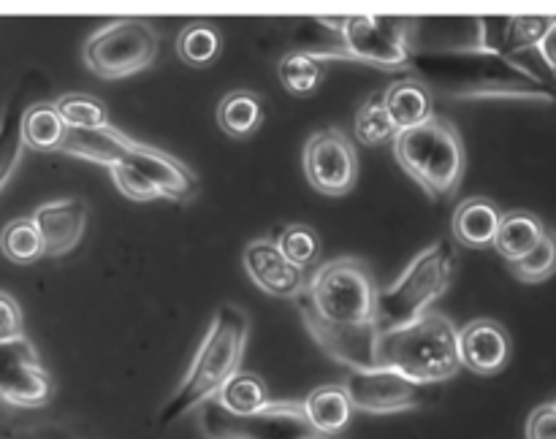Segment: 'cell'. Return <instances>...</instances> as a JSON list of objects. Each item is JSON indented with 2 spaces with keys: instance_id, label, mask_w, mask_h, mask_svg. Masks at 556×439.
Here are the masks:
<instances>
[{
  "instance_id": "1",
  "label": "cell",
  "mask_w": 556,
  "mask_h": 439,
  "mask_svg": "<svg viewBox=\"0 0 556 439\" xmlns=\"http://www.w3.org/2000/svg\"><path fill=\"white\" fill-rule=\"evenodd\" d=\"M378 282L362 258L318 266L299 293V314L326 356L348 366L378 369Z\"/></svg>"
},
{
  "instance_id": "2",
  "label": "cell",
  "mask_w": 556,
  "mask_h": 439,
  "mask_svg": "<svg viewBox=\"0 0 556 439\" xmlns=\"http://www.w3.org/2000/svg\"><path fill=\"white\" fill-rule=\"evenodd\" d=\"M248 339L250 318L244 314V309L237 307V304H220V309L212 318L210 331H206L193 361H190V369L185 372L182 383L163 404L161 415H157V426H172L179 417L215 399L223 385L242 366Z\"/></svg>"
},
{
  "instance_id": "3",
  "label": "cell",
  "mask_w": 556,
  "mask_h": 439,
  "mask_svg": "<svg viewBox=\"0 0 556 439\" xmlns=\"http://www.w3.org/2000/svg\"><path fill=\"white\" fill-rule=\"evenodd\" d=\"M456 328L440 312L421 314L402 328L378 336V366L400 372L416 385H438L462 369L456 352Z\"/></svg>"
},
{
  "instance_id": "4",
  "label": "cell",
  "mask_w": 556,
  "mask_h": 439,
  "mask_svg": "<svg viewBox=\"0 0 556 439\" xmlns=\"http://www.w3.org/2000/svg\"><path fill=\"white\" fill-rule=\"evenodd\" d=\"M318 25L337 38L334 47L313 54L320 63L324 60H351V63L375 65L383 70H413L416 20L380 14L320 16Z\"/></svg>"
},
{
  "instance_id": "5",
  "label": "cell",
  "mask_w": 556,
  "mask_h": 439,
  "mask_svg": "<svg viewBox=\"0 0 556 439\" xmlns=\"http://www.w3.org/2000/svg\"><path fill=\"white\" fill-rule=\"evenodd\" d=\"M391 141L402 171L416 179L429 198H454L467 168L465 141L454 122L432 117L418 128L402 130Z\"/></svg>"
},
{
  "instance_id": "6",
  "label": "cell",
  "mask_w": 556,
  "mask_h": 439,
  "mask_svg": "<svg viewBox=\"0 0 556 439\" xmlns=\"http://www.w3.org/2000/svg\"><path fill=\"white\" fill-rule=\"evenodd\" d=\"M456 263L459 255L448 238L421 249L394 285L378 290V334L402 328L427 314L429 307L451 287Z\"/></svg>"
},
{
  "instance_id": "7",
  "label": "cell",
  "mask_w": 556,
  "mask_h": 439,
  "mask_svg": "<svg viewBox=\"0 0 556 439\" xmlns=\"http://www.w3.org/2000/svg\"><path fill=\"white\" fill-rule=\"evenodd\" d=\"M497 49H462V52H416L413 70L421 74V85L432 90L448 92L451 98H492L519 95L516 81L500 74Z\"/></svg>"
},
{
  "instance_id": "8",
  "label": "cell",
  "mask_w": 556,
  "mask_h": 439,
  "mask_svg": "<svg viewBox=\"0 0 556 439\" xmlns=\"http://www.w3.org/2000/svg\"><path fill=\"white\" fill-rule=\"evenodd\" d=\"M109 171L119 193L139 204L155 198L188 204L199 193V177L182 160L157 146L139 144L136 139H130V144L109 166Z\"/></svg>"
},
{
  "instance_id": "9",
  "label": "cell",
  "mask_w": 556,
  "mask_h": 439,
  "mask_svg": "<svg viewBox=\"0 0 556 439\" xmlns=\"http://www.w3.org/2000/svg\"><path fill=\"white\" fill-rule=\"evenodd\" d=\"M161 49L155 27L139 16H117L98 27L81 49V63L101 79H125L150 68Z\"/></svg>"
},
{
  "instance_id": "10",
  "label": "cell",
  "mask_w": 556,
  "mask_h": 439,
  "mask_svg": "<svg viewBox=\"0 0 556 439\" xmlns=\"http://www.w3.org/2000/svg\"><path fill=\"white\" fill-rule=\"evenodd\" d=\"M206 439H324L304 417L302 401H275L255 415H231L215 399L199 406Z\"/></svg>"
},
{
  "instance_id": "11",
  "label": "cell",
  "mask_w": 556,
  "mask_h": 439,
  "mask_svg": "<svg viewBox=\"0 0 556 439\" xmlns=\"http://www.w3.org/2000/svg\"><path fill=\"white\" fill-rule=\"evenodd\" d=\"M351 406L367 415H396V412L418 410L432 399L427 385H416L391 369H358L342 379Z\"/></svg>"
},
{
  "instance_id": "12",
  "label": "cell",
  "mask_w": 556,
  "mask_h": 439,
  "mask_svg": "<svg viewBox=\"0 0 556 439\" xmlns=\"http://www.w3.org/2000/svg\"><path fill=\"white\" fill-rule=\"evenodd\" d=\"M304 173L313 190L340 198L358 179V155L340 128H320L304 144Z\"/></svg>"
},
{
  "instance_id": "13",
  "label": "cell",
  "mask_w": 556,
  "mask_h": 439,
  "mask_svg": "<svg viewBox=\"0 0 556 439\" xmlns=\"http://www.w3.org/2000/svg\"><path fill=\"white\" fill-rule=\"evenodd\" d=\"M54 393L52 374L38 358L27 336L11 345H0V399L22 410L47 406Z\"/></svg>"
},
{
  "instance_id": "14",
  "label": "cell",
  "mask_w": 556,
  "mask_h": 439,
  "mask_svg": "<svg viewBox=\"0 0 556 439\" xmlns=\"http://www.w3.org/2000/svg\"><path fill=\"white\" fill-rule=\"evenodd\" d=\"M456 352L459 363L478 377H492L503 372L510 358V336L497 320H472L456 334Z\"/></svg>"
},
{
  "instance_id": "15",
  "label": "cell",
  "mask_w": 556,
  "mask_h": 439,
  "mask_svg": "<svg viewBox=\"0 0 556 439\" xmlns=\"http://www.w3.org/2000/svg\"><path fill=\"white\" fill-rule=\"evenodd\" d=\"M244 269L248 276L266 293V296L277 298H299L304 287L302 269L291 263L286 255L280 253L275 238H253L244 247Z\"/></svg>"
},
{
  "instance_id": "16",
  "label": "cell",
  "mask_w": 556,
  "mask_h": 439,
  "mask_svg": "<svg viewBox=\"0 0 556 439\" xmlns=\"http://www.w3.org/2000/svg\"><path fill=\"white\" fill-rule=\"evenodd\" d=\"M87 217H90V209L81 198L49 201V204L38 206L30 220L41 233L43 255L47 258L68 255L85 238Z\"/></svg>"
},
{
  "instance_id": "17",
  "label": "cell",
  "mask_w": 556,
  "mask_h": 439,
  "mask_svg": "<svg viewBox=\"0 0 556 439\" xmlns=\"http://www.w3.org/2000/svg\"><path fill=\"white\" fill-rule=\"evenodd\" d=\"M383 106L396 133L432 119V92L418 79H396L386 87Z\"/></svg>"
},
{
  "instance_id": "18",
  "label": "cell",
  "mask_w": 556,
  "mask_h": 439,
  "mask_svg": "<svg viewBox=\"0 0 556 439\" xmlns=\"http://www.w3.org/2000/svg\"><path fill=\"white\" fill-rule=\"evenodd\" d=\"M500 209L489 198H467L454 211V238L462 247H492L500 228Z\"/></svg>"
},
{
  "instance_id": "19",
  "label": "cell",
  "mask_w": 556,
  "mask_h": 439,
  "mask_svg": "<svg viewBox=\"0 0 556 439\" xmlns=\"http://www.w3.org/2000/svg\"><path fill=\"white\" fill-rule=\"evenodd\" d=\"M304 417L320 437H334L351 423L353 406L342 385H320L302 401Z\"/></svg>"
},
{
  "instance_id": "20",
  "label": "cell",
  "mask_w": 556,
  "mask_h": 439,
  "mask_svg": "<svg viewBox=\"0 0 556 439\" xmlns=\"http://www.w3.org/2000/svg\"><path fill=\"white\" fill-rule=\"evenodd\" d=\"M543 233H546V225H543V220L538 215L525 209L508 211V215L500 217V228L492 247L508 263H516V260H521L527 253H532L541 244Z\"/></svg>"
},
{
  "instance_id": "21",
  "label": "cell",
  "mask_w": 556,
  "mask_h": 439,
  "mask_svg": "<svg viewBox=\"0 0 556 439\" xmlns=\"http://www.w3.org/2000/svg\"><path fill=\"white\" fill-rule=\"evenodd\" d=\"M130 144V135H125L123 130H117L114 125L98 130H71L68 139L63 144V155L81 157V160L101 163V166H112L119 155L125 152V146Z\"/></svg>"
},
{
  "instance_id": "22",
  "label": "cell",
  "mask_w": 556,
  "mask_h": 439,
  "mask_svg": "<svg viewBox=\"0 0 556 439\" xmlns=\"http://www.w3.org/2000/svg\"><path fill=\"white\" fill-rule=\"evenodd\" d=\"M68 139V125L54 103H33L22 114V141L36 152H60Z\"/></svg>"
},
{
  "instance_id": "23",
  "label": "cell",
  "mask_w": 556,
  "mask_h": 439,
  "mask_svg": "<svg viewBox=\"0 0 556 439\" xmlns=\"http://www.w3.org/2000/svg\"><path fill=\"white\" fill-rule=\"evenodd\" d=\"M264 122V101L250 90H233L223 95L217 106V125L231 139H248Z\"/></svg>"
},
{
  "instance_id": "24",
  "label": "cell",
  "mask_w": 556,
  "mask_h": 439,
  "mask_svg": "<svg viewBox=\"0 0 556 439\" xmlns=\"http://www.w3.org/2000/svg\"><path fill=\"white\" fill-rule=\"evenodd\" d=\"M217 404L223 406L231 415H255V412L264 410L271 401L269 385L264 383V377L255 372H242L239 369L231 379L220 388V393L215 396Z\"/></svg>"
},
{
  "instance_id": "25",
  "label": "cell",
  "mask_w": 556,
  "mask_h": 439,
  "mask_svg": "<svg viewBox=\"0 0 556 439\" xmlns=\"http://www.w3.org/2000/svg\"><path fill=\"white\" fill-rule=\"evenodd\" d=\"M25 108L22 92H14V98L5 103L3 114H0V190L11 182L22 160V152H25V141H22V114H25Z\"/></svg>"
},
{
  "instance_id": "26",
  "label": "cell",
  "mask_w": 556,
  "mask_h": 439,
  "mask_svg": "<svg viewBox=\"0 0 556 439\" xmlns=\"http://www.w3.org/2000/svg\"><path fill=\"white\" fill-rule=\"evenodd\" d=\"M223 52V36L212 22H190L179 30L177 36V54L185 65L193 68H204V65L215 63L217 54Z\"/></svg>"
},
{
  "instance_id": "27",
  "label": "cell",
  "mask_w": 556,
  "mask_h": 439,
  "mask_svg": "<svg viewBox=\"0 0 556 439\" xmlns=\"http://www.w3.org/2000/svg\"><path fill=\"white\" fill-rule=\"evenodd\" d=\"M0 249H3L5 258L11 263H36L38 258H43V242L41 233H38L36 222L30 217H20V220H11L9 225L0 233Z\"/></svg>"
},
{
  "instance_id": "28",
  "label": "cell",
  "mask_w": 556,
  "mask_h": 439,
  "mask_svg": "<svg viewBox=\"0 0 556 439\" xmlns=\"http://www.w3.org/2000/svg\"><path fill=\"white\" fill-rule=\"evenodd\" d=\"M324 79V65L304 49L286 52L280 60V81L291 95H309Z\"/></svg>"
},
{
  "instance_id": "29",
  "label": "cell",
  "mask_w": 556,
  "mask_h": 439,
  "mask_svg": "<svg viewBox=\"0 0 556 439\" xmlns=\"http://www.w3.org/2000/svg\"><path fill=\"white\" fill-rule=\"evenodd\" d=\"M353 133L364 146H378L383 141L394 139L396 130L391 125L389 114L383 106V92H372L367 101L358 106L356 119H353Z\"/></svg>"
},
{
  "instance_id": "30",
  "label": "cell",
  "mask_w": 556,
  "mask_h": 439,
  "mask_svg": "<svg viewBox=\"0 0 556 439\" xmlns=\"http://www.w3.org/2000/svg\"><path fill=\"white\" fill-rule=\"evenodd\" d=\"M54 108L63 117V122L71 130H98L106 128V106H103L98 98L85 95V92H68V95H60L54 101Z\"/></svg>"
},
{
  "instance_id": "31",
  "label": "cell",
  "mask_w": 556,
  "mask_h": 439,
  "mask_svg": "<svg viewBox=\"0 0 556 439\" xmlns=\"http://www.w3.org/2000/svg\"><path fill=\"white\" fill-rule=\"evenodd\" d=\"M280 253L291 260L296 269H307L318 260L320 255V236L313 225H304V222H291L280 231V236L275 238Z\"/></svg>"
},
{
  "instance_id": "32",
  "label": "cell",
  "mask_w": 556,
  "mask_h": 439,
  "mask_svg": "<svg viewBox=\"0 0 556 439\" xmlns=\"http://www.w3.org/2000/svg\"><path fill=\"white\" fill-rule=\"evenodd\" d=\"M516 280L521 282H543L556 271V233L548 231L543 233L541 244H538L532 253H527L525 258L510 263Z\"/></svg>"
},
{
  "instance_id": "33",
  "label": "cell",
  "mask_w": 556,
  "mask_h": 439,
  "mask_svg": "<svg viewBox=\"0 0 556 439\" xmlns=\"http://www.w3.org/2000/svg\"><path fill=\"white\" fill-rule=\"evenodd\" d=\"M25 336V323H22V309L14 296L0 290V345H11Z\"/></svg>"
},
{
  "instance_id": "34",
  "label": "cell",
  "mask_w": 556,
  "mask_h": 439,
  "mask_svg": "<svg viewBox=\"0 0 556 439\" xmlns=\"http://www.w3.org/2000/svg\"><path fill=\"white\" fill-rule=\"evenodd\" d=\"M527 439H556V406L541 404L527 421Z\"/></svg>"
},
{
  "instance_id": "35",
  "label": "cell",
  "mask_w": 556,
  "mask_h": 439,
  "mask_svg": "<svg viewBox=\"0 0 556 439\" xmlns=\"http://www.w3.org/2000/svg\"><path fill=\"white\" fill-rule=\"evenodd\" d=\"M538 49H541V54H543V60L548 63V68L556 74V20H552V25L546 27L543 38L538 41Z\"/></svg>"
},
{
  "instance_id": "36",
  "label": "cell",
  "mask_w": 556,
  "mask_h": 439,
  "mask_svg": "<svg viewBox=\"0 0 556 439\" xmlns=\"http://www.w3.org/2000/svg\"><path fill=\"white\" fill-rule=\"evenodd\" d=\"M3 439H54V437H43V434H11V437Z\"/></svg>"
},
{
  "instance_id": "37",
  "label": "cell",
  "mask_w": 556,
  "mask_h": 439,
  "mask_svg": "<svg viewBox=\"0 0 556 439\" xmlns=\"http://www.w3.org/2000/svg\"><path fill=\"white\" fill-rule=\"evenodd\" d=\"M554 406H556V401H554Z\"/></svg>"
}]
</instances>
